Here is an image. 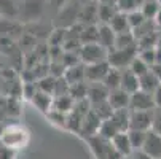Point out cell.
Here are the masks:
<instances>
[{"instance_id":"52a82bcc","label":"cell","mask_w":161,"mask_h":159,"mask_svg":"<svg viewBox=\"0 0 161 159\" xmlns=\"http://www.w3.org/2000/svg\"><path fill=\"white\" fill-rule=\"evenodd\" d=\"M155 99L152 93H145V91L139 89L134 94H131V103H129V110L134 111H152L155 110Z\"/></svg>"},{"instance_id":"4fadbf2b","label":"cell","mask_w":161,"mask_h":159,"mask_svg":"<svg viewBox=\"0 0 161 159\" xmlns=\"http://www.w3.org/2000/svg\"><path fill=\"white\" fill-rule=\"evenodd\" d=\"M24 27L21 26V22L14 21V19H2L0 21V37H7V38H16V37H22Z\"/></svg>"},{"instance_id":"603a6c76","label":"cell","mask_w":161,"mask_h":159,"mask_svg":"<svg viewBox=\"0 0 161 159\" xmlns=\"http://www.w3.org/2000/svg\"><path fill=\"white\" fill-rule=\"evenodd\" d=\"M80 41L81 46L83 45H91V43H97L99 41V26H83L80 32Z\"/></svg>"},{"instance_id":"4dcf8cb0","label":"cell","mask_w":161,"mask_h":159,"mask_svg":"<svg viewBox=\"0 0 161 159\" xmlns=\"http://www.w3.org/2000/svg\"><path fill=\"white\" fill-rule=\"evenodd\" d=\"M69 94L72 96V99H74L75 102H78V100H85V99L88 97V81L70 84Z\"/></svg>"},{"instance_id":"d6a6232c","label":"cell","mask_w":161,"mask_h":159,"mask_svg":"<svg viewBox=\"0 0 161 159\" xmlns=\"http://www.w3.org/2000/svg\"><path fill=\"white\" fill-rule=\"evenodd\" d=\"M129 70L134 73V75H137V77H142V75H145V73H148L150 70H152V67L148 65V64H145L139 56H137L132 62H131V65H129Z\"/></svg>"},{"instance_id":"ba28073f","label":"cell","mask_w":161,"mask_h":159,"mask_svg":"<svg viewBox=\"0 0 161 159\" xmlns=\"http://www.w3.org/2000/svg\"><path fill=\"white\" fill-rule=\"evenodd\" d=\"M110 64L107 61L97 62V64H89L85 65V77L88 83H102L107 73L110 72Z\"/></svg>"},{"instance_id":"d4e9b609","label":"cell","mask_w":161,"mask_h":159,"mask_svg":"<svg viewBox=\"0 0 161 159\" xmlns=\"http://www.w3.org/2000/svg\"><path fill=\"white\" fill-rule=\"evenodd\" d=\"M147 134H148V130H136V129L128 130V137H129V142H131V146L134 151L144 148V143L147 140Z\"/></svg>"},{"instance_id":"8fae6325","label":"cell","mask_w":161,"mask_h":159,"mask_svg":"<svg viewBox=\"0 0 161 159\" xmlns=\"http://www.w3.org/2000/svg\"><path fill=\"white\" fill-rule=\"evenodd\" d=\"M110 91L104 83H88V100L91 105H96L101 102H105L108 99Z\"/></svg>"},{"instance_id":"b9f144b4","label":"cell","mask_w":161,"mask_h":159,"mask_svg":"<svg viewBox=\"0 0 161 159\" xmlns=\"http://www.w3.org/2000/svg\"><path fill=\"white\" fill-rule=\"evenodd\" d=\"M132 157L134 159H153L150 154H147L144 150H137V151H134L132 153Z\"/></svg>"},{"instance_id":"cb8c5ba5","label":"cell","mask_w":161,"mask_h":159,"mask_svg":"<svg viewBox=\"0 0 161 159\" xmlns=\"http://www.w3.org/2000/svg\"><path fill=\"white\" fill-rule=\"evenodd\" d=\"M139 83H141V89L142 91H145V93H155V89L161 84V81L158 80V77L150 70L148 73H145V75H142L141 78H139Z\"/></svg>"},{"instance_id":"2e32d148","label":"cell","mask_w":161,"mask_h":159,"mask_svg":"<svg viewBox=\"0 0 161 159\" xmlns=\"http://www.w3.org/2000/svg\"><path fill=\"white\" fill-rule=\"evenodd\" d=\"M99 26V45L110 51L115 48V40H117V32H115L108 24H97Z\"/></svg>"},{"instance_id":"ffe728a7","label":"cell","mask_w":161,"mask_h":159,"mask_svg":"<svg viewBox=\"0 0 161 159\" xmlns=\"http://www.w3.org/2000/svg\"><path fill=\"white\" fill-rule=\"evenodd\" d=\"M64 78L67 80L69 84H75V83H83L86 81V77H85V64H77L74 67H69L64 72Z\"/></svg>"},{"instance_id":"30bf717a","label":"cell","mask_w":161,"mask_h":159,"mask_svg":"<svg viewBox=\"0 0 161 159\" xmlns=\"http://www.w3.org/2000/svg\"><path fill=\"white\" fill-rule=\"evenodd\" d=\"M78 24L81 26H97L99 24V2L81 5L78 13Z\"/></svg>"},{"instance_id":"f1b7e54d","label":"cell","mask_w":161,"mask_h":159,"mask_svg":"<svg viewBox=\"0 0 161 159\" xmlns=\"http://www.w3.org/2000/svg\"><path fill=\"white\" fill-rule=\"evenodd\" d=\"M118 11L120 10H118L117 5L99 3V24H110V21L113 19V16Z\"/></svg>"},{"instance_id":"5bb4252c","label":"cell","mask_w":161,"mask_h":159,"mask_svg":"<svg viewBox=\"0 0 161 159\" xmlns=\"http://www.w3.org/2000/svg\"><path fill=\"white\" fill-rule=\"evenodd\" d=\"M142 150L147 154H150L153 159H161V135L153 130H148L147 140H145Z\"/></svg>"},{"instance_id":"484cf974","label":"cell","mask_w":161,"mask_h":159,"mask_svg":"<svg viewBox=\"0 0 161 159\" xmlns=\"http://www.w3.org/2000/svg\"><path fill=\"white\" fill-rule=\"evenodd\" d=\"M56 84H58V78L51 77V75H45V77L38 78V81H37L38 91L51 94V96H54V93H56Z\"/></svg>"},{"instance_id":"ee69618b","label":"cell","mask_w":161,"mask_h":159,"mask_svg":"<svg viewBox=\"0 0 161 159\" xmlns=\"http://www.w3.org/2000/svg\"><path fill=\"white\" fill-rule=\"evenodd\" d=\"M155 24H156V29H158V30H161V10H159L158 16L155 18Z\"/></svg>"},{"instance_id":"f35d334b","label":"cell","mask_w":161,"mask_h":159,"mask_svg":"<svg viewBox=\"0 0 161 159\" xmlns=\"http://www.w3.org/2000/svg\"><path fill=\"white\" fill-rule=\"evenodd\" d=\"M16 154H18V151L0 145V159H16Z\"/></svg>"},{"instance_id":"9a60e30c","label":"cell","mask_w":161,"mask_h":159,"mask_svg":"<svg viewBox=\"0 0 161 159\" xmlns=\"http://www.w3.org/2000/svg\"><path fill=\"white\" fill-rule=\"evenodd\" d=\"M110 142H112L113 150L117 151L120 156H131V154L134 153V150H132V146H131V142H129V137H128V132H120V134H117Z\"/></svg>"},{"instance_id":"7bdbcfd3","label":"cell","mask_w":161,"mask_h":159,"mask_svg":"<svg viewBox=\"0 0 161 159\" xmlns=\"http://www.w3.org/2000/svg\"><path fill=\"white\" fill-rule=\"evenodd\" d=\"M152 72L158 77V80L161 81V64H156V65H153L152 67Z\"/></svg>"},{"instance_id":"8992f818","label":"cell","mask_w":161,"mask_h":159,"mask_svg":"<svg viewBox=\"0 0 161 159\" xmlns=\"http://www.w3.org/2000/svg\"><path fill=\"white\" fill-rule=\"evenodd\" d=\"M101 126H102V119L97 116V113L91 108L89 113L83 119V124H81V129H80L78 135H80V137H83L85 140H88L91 137H96V135H99Z\"/></svg>"},{"instance_id":"7dc6e473","label":"cell","mask_w":161,"mask_h":159,"mask_svg":"<svg viewBox=\"0 0 161 159\" xmlns=\"http://www.w3.org/2000/svg\"><path fill=\"white\" fill-rule=\"evenodd\" d=\"M156 48H161V30H158V43H156Z\"/></svg>"},{"instance_id":"7402d4cb","label":"cell","mask_w":161,"mask_h":159,"mask_svg":"<svg viewBox=\"0 0 161 159\" xmlns=\"http://www.w3.org/2000/svg\"><path fill=\"white\" fill-rule=\"evenodd\" d=\"M0 11L5 19L19 18V5L16 0H0Z\"/></svg>"},{"instance_id":"bcb514c9","label":"cell","mask_w":161,"mask_h":159,"mask_svg":"<svg viewBox=\"0 0 161 159\" xmlns=\"http://www.w3.org/2000/svg\"><path fill=\"white\" fill-rule=\"evenodd\" d=\"M81 5H86V3H94V2H99V0H78Z\"/></svg>"},{"instance_id":"74e56055","label":"cell","mask_w":161,"mask_h":159,"mask_svg":"<svg viewBox=\"0 0 161 159\" xmlns=\"http://www.w3.org/2000/svg\"><path fill=\"white\" fill-rule=\"evenodd\" d=\"M150 130L161 135V108H155V111H153V123H152Z\"/></svg>"},{"instance_id":"44dd1931","label":"cell","mask_w":161,"mask_h":159,"mask_svg":"<svg viewBox=\"0 0 161 159\" xmlns=\"http://www.w3.org/2000/svg\"><path fill=\"white\" fill-rule=\"evenodd\" d=\"M75 107V100L72 99L70 94H64V96H56L54 102H53V110L64 113V115H69Z\"/></svg>"},{"instance_id":"ac0fdd59","label":"cell","mask_w":161,"mask_h":159,"mask_svg":"<svg viewBox=\"0 0 161 159\" xmlns=\"http://www.w3.org/2000/svg\"><path fill=\"white\" fill-rule=\"evenodd\" d=\"M121 89L126 91L128 94H134L136 91L141 89L139 77L134 75L129 69H125L123 70V75H121Z\"/></svg>"},{"instance_id":"e0dca14e","label":"cell","mask_w":161,"mask_h":159,"mask_svg":"<svg viewBox=\"0 0 161 159\" xmlns=\"http://www.w3.org/2000/svg\"><path fill=\"white\" fill-rule=\"evenodd\" d=\"M53 102H54V96L51 94H47V93H42V91H37L35 96L32 97V103L42 111L45 115L53 110Z\"/></svg>"},{"instance_id":"4316f807","label":"cell","mask_w":161,"mask_h":159,"mask_svg":"<svg viewBox=\"0 0 161 159\" xmlns=\"http://www.w3.org/2000/svg\"><path fill=\"white\" fill-rule=\"evenodd\" d=\"M137 46V38L132 32H125V34H117V40H115V48H136Z\"/></svg>"},{"instance_id":"d590c367","label":"cell","mask_w":161,"mask_h":159,"mask_svg":"<svg viewBox=\"0 0 161 159\" xmlns=\"http://www.w3.org/2000/svg\"><path fill=\"white\" fill-rule=\"evenodd\" d=\"M141 0H118V10L125 13H131L136 10H141Z\"/></svg>"},{"instance_id":"f907efd6","label":"cell","mask_w":161,"mask_h":159,"mask_svg":"<svg viewBox=\"0 0 161 159\" xmlns=\"http://www.w3.org/2000/svg\"><path fill=\"white\" fill-rule=\"evenodd\" d=\"M3 19V16H2V11H0V21H2Z\"/></svg>"},{"instance_id":"60d3db41","label":"cell","mask_w":161,"mask_h":159,"mask_svg":"<svg viewBox=\"0 0 161 159\" xmlns=\"http://www.w3.org/2000/svg\"><path fill=\"white\" fill-rule=\"evenodd\" d=\"M153 99H155V105H156V108H161V84L155 89Z\"/></svg>"},{"instance_id":"3957f363","label":"cell","mask_w":161,"mask_h":159,"mask_svg":"<svg viewBox=\"0 0 161 159\" xmlns=\"http://www.w3.org/2000/svg\"><path fill=\"white\" fill-rule=\"evenodd\" d=\"M45 10L43 0H22L19 5V19L22 22H37Z\"/></svg>"},{"instance_id":"836d02e7","label":"cell","mask_w":161,"mask_h":159,"mask_svg":"<svg viewBox=\"0 0 161 159\" xmlns=\"http://www.w3.org/2000/svg\"><path fill=\"white\" fill-rule=\"evenodd\" d=\"M91 108H93L96 113H97V116L102 119V121H105V119H108L112 115H113V108H112V105L108 103V100H105V102H101V103H96V105H91Z\"/></svg>"},{"instance_id":"7a4b0ae2","label":"cell","mask_w":161,"mask_h":159,"mask_svg":"<svg viewBox=\"0 0 161 159\" xmlns=\"http://www.w3.org/2000/svg\"><path fill=\"white\" fill-rule=\"evenodd\" d=\"M137 53H139L137 46H136V48H125V50L113 48V50H110V51H108L107 62L110 64L112 69L125 70V69H129L131 62L137 57Z\"/></svg>"},{"instance_id":"5b68a950","label":"cell","mask_w":161,"mask_h":159,"mask_svg":"<svg viewBox=\"0 0 161 159\" xmlns=\"http://www.w3.org/2000/svg\"><path fill=\"white\" fill-rule=\"evenodd\" d=\"M81 5L80 3H67L62 10H59L56 27L59 29H70L75 24H78V13H80Z\"/></svg>"},{"instance_id":"f546056e","label":"cell","mask_w":161,"mask_h":159,"mask_svg":"<svg viewBox=\"0 0 161 159\" xmlns=\"http://www.w3.org/2000/svg\"><path fill=\"white\" fill-rule=\"evenodd\" d=\"M161 10V0H155V2H145L141 5V11L145 16V19L148 21H155V18L158 16Z\"/></svg>"},{"instance_id":"7c38bea8","label":"cell","mask_w":161,"mask_h":159,"mask_svg":"<svg viewBox=\"0 0 161 159\" xmlns=\"http://www.w3.org/2000/svg\"><path fill=\"white\" fill-rule=\"evenodd\" d=\"M107 100L115 111L117 110H126V108H129V103H131V94H128L121 87L113 89V91H110Z\"/></svg>"},{"instance_id":"1f68e13d","label":"cell","mask_w":161,"mask_h":159,"mask_svg":"<svg viewBox=\"0 0 161 159\" xmlns=\"http://www.w3.org/2000/svg\"><path fill=\"white\" fill-rule=\"evenodd\" d=\"M117 134H120V129L115 126V123L108 118L105 121H102V126H101V130H99V135L105 140H112Z\"/></svg>"},{"instance_id":"f6af8a7d","label":"cell","mask_w":161,"mask_h":159,"mask_svg":"<svg viewBox=\"0 0 161 159\" xmlns=\"http://www.w3.org/2000/svg\"><path fill=\"white\" fill-rule=\"evenodd\" d=\"M99 3H105V5H117V7H118V0H99Z\"/></svg>"},{"instance_id":"6da1fadb","label":"cell","mask_w":161,"mask_h":159,"mask_svg":"<svg viewBox=\"0 0 161 159\" xmlns=\"http://www.w3.org/2000/svg\"><path fill=\"white\" fill-rule=\"evenodd\" d=\"M31 143V132L24 124H8L0 130V145H3L10 150L21 151L26 150Z\"/></svg>"},{"instance_id":"c3c4849f","label":"cell","mask_w":161,"mask_h":159,"mask_svg":"<svg viewBox=\"0 0 161 159\" xmlns=\"http://www.w3.org/2000/svg\"><path fill=\"white\" fill-rule=\"evenodd\" d=\"M121 159H134V157H132V154H131V156H123Z\"/></svg>"},{"instance_id":"83f0119b","label":"cell","mask_w":161,"mask_h":159,"mask_svg":"<svg viewBox=\"0 0 161 159\" xmlns=\"http://www.w3.org/2000/svg\"><path fill=\"white\" fill-rule=\"evenodd\" d=\"M121 75H123V70H118V69H110V72L107 73V77L104 78V84L107 86L108 91H113V89H120L121 87Z\"/></svg>"},{"instance_id":"ab89813d","label":"cell","mask_w":161,"mask_h":159,"mask_svg":"<svg viewBox=\"0 0 161 159\" xmlns=\"http://www.w3.org/2000/svg\"><path fill=\"white\" fill-rule=\"evenodd\" d=\"M50 3H51L53 8H56V10H62L67 3H70V0H50Z\"/></svg>"},{"instance_id":"9c48e42d","label":"cell","mask_w":161,"mask_h":159,"mask_svg":"<svg viewBox=\"0 0 161 159\" xmlns=\"http://www.w3.org/2000/svg\"><path fill=\"white\" fill-rule=\"evenodd\" d=\"M153 111H134L129 113V129L136 130H150L153 123Z\"/></svg>"},{"instance_id":"277c9868","label":"cell","mask_w":161,"mask_h":159,"mask_svg":"<svg viewBox=\"0 0 161 159\" xmlns=\"http://www.w3.org/2000/svg\"><path fill=\"white\" fill-rule=\"evenodd\" d=\"M107 57H108V51L99 43L83 45L80 48V59L85 65L104 62V61H107Z\"/></svg>"},{"instance_id":"681fc988","label":"cell","mask_w":161,"mask_h":159,"mask_svg":"<svg viewBox=\"0 0 161 159\" xmlns=\"http://www.w3.org/2000/svg\"><path fill=\"white\" fill-rule=\"evenodd\" d=\"M142 3H145V2H155V0H141Z\"/></svg>"},{"instance_id":"d6986e66","label":"cell","mask_w":161,"mask_h":159,"mask_svg":"<svg viewBox=\"0 0 161 159\" xmlns=\"http://www.w3.org/2000/svg\"><path fill=\"white\" fill-rule=\"evenodd\" d=\"M117 34H125V32H132L131 24H129V19H128V13L125 11H118L117 14L113 16V19L110 21L108 24Z\"/></svg>"},{"instance_id":"e575fe53","label":"cell","mask_w":161,"mask_h":159,"mask_svg":"<svg viewBox=\"0 0 161 159\" xmlns=\"http://www.w3.org/2000/svg\"><path fill=\"white\" fill-rule=\"evenodd\" d=\"M128 19H129V24H131V29L132 30L137 29V27H141L145 21H148V19H145V16L142 14L141 10H136V11L128 13Z\"/></svg>"},{"instance_id":"8d00e7d4","label":"cell","mask_w":161,"mask_h":159,"mask_svg":"<svg viewBox=\"0 0 161 159\" xmlns=\"http://www.w3.org/2000/svg\"><path fill=\"white\" fill-rule=\"evenodd\" d=\"M137 56H139L145 64H148L150 67H153L156 64V48H148V50H139V53H137Z\"/></svg>"}]
</instances>
